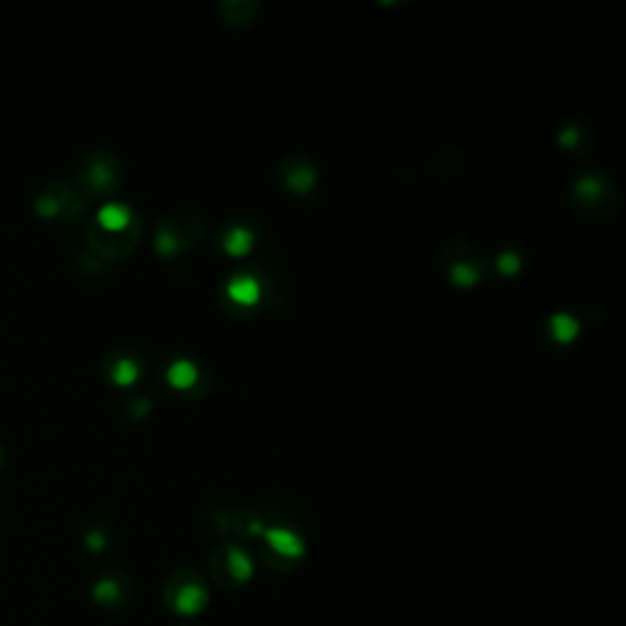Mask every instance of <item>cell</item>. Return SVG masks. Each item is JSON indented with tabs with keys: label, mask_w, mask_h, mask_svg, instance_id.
<instances>
[{
	"label": "cell",
	"mask_w": 626,
	"mask_h": 626,
	"mask_svg": "<svg viewBox=\"0 0 626 626\" xmlns=\"http://www.w3.org/2000/svg\"><path fill=\"white\" fill-rule=\"evenodd\" d=\"M73 184L89 201L115 196V191L123 184L121 159L109 150H91L81 157Z\"/></svg>",
	"instance_id": "cell-1"
},
{
	"label": "cell",
	"mask_w": 626,
	"mask_h": 626,
	"mask_svg": "<svg viewBox=\"0 0 626 626\" xmlns=\"http://www.w3.org/2000/svg\"><path fill=\"white\" fill-rule=\"evenodd\" d=\"M622 204L617 186L604 174H582L570 186V206L585 218H612Z\"/></svg>",
	"instance_id": "cell-2"
},
{
	"label": "cell",
	"mask_w": 626,
	"mask_h": 626,
	"mask_svg": "<svg viewBox=\"0 0 626 626\" xmlns=\"http://www.w3.org/2000/svg\"><path fill=\"white\" fill-rule=\"evenodd\" d=\"M89 206V198L81 194L79 186L67 179H49L32 196V208L45 220H77Z\"/></svg>",
	"instance_id": "cell-3"
},
{
	"label": "cell",
	"mask_w": 626,
	"mask_h": 626,
	"mask_svg": "<svg viewBox=\"0 0 626 626\" xmlns=\"http://www.w3.org/2000/svg\"><path fill=\"white\" fill-rule=\"evenodd\" d=\"M206 232V223L196 214L162 216L155 226V250L159 258H179V254L196 248Z\"/></svg>",
	"instance_id": "cell-4"
},
{
	"label": "cell",
	"mask_w": 626,
	"mask_h": 626,
	"mask_svg": "<svg viewBox=\"0 0 626 626\" xmlns=\"http://www.w3.org/2000/svg\"><path fill=\"white\" fill-rule=\"evenodd\" d=\"M140 232H143V223L140 218H133L127 226L123 228H103L99 223L91 220L87 228V250H91L95 258H101L105 264H113L127 258L140 242Z\"/></svg>",
	"instance_id": "cell-5"
},
{
	"label": "cell",
	"mask_w": 626,
	"mask_h": 626,
	"mask_svg": "<svg viewBox=\"0 0 626 626\" xmlns=\"http://www.w3.org/2000/svg\"><path fill=\"white\" fill-rule=\"evenodd\" d=\"M143 373H145V360L137 353H130V350H115V353L105 355L101 363L103 379L111 382V385L118 389L133 387L135 382L143 377Z\"/></svg>",
	"instance_id": "cell-6"
},
{
	"label": "cell",
	"mask_w": 626,
	"mask_h": 626,
	"mask_svg": "<svg viewBox=\"0 0 626 626\" xmlns=\"http://www.w3.org/2000/svg\"><path fill=\"white\" fill-rule=\"evenodd\" d=\"M277 174H280V182L284 184V189H289L292 194H299V196L311 194V189L318 182V169L311 159H306V157L284 159L277 169Z\"/></svg>",
	"instance_id": "cell-7"
},
{
	"label": "cell",
	"mask_w": 626,
	"mask_h": 626,
	"mask_svg": "<svg viewBox=\"0 0 626 626\" xmlns=\"http://www.w3.org/2000/svg\"><path fill=\"white\" fill-rule=\"evenodd\" d=\"M448 277L455 286H475L482 277V270L470 252H451Z\"/></svg>",
	"instance_id": "cell-8"
},
{
	"label": "cell",
	"mask_w": 626,
	"mask_h": 626,
	"mask_svg": "<svg viewBox=\"0 0 626 626\" xmlns=\"http://www.w3.org/2000/svg\"><path fill=\"white\" fill-rule=\"evenodd\" d=\"M226 296L228 299L236 301L238 306H252V304H258L262 299V284L258 277H252V274L248 272H240L238 277H232L230 284H228V289H226Z\"/></svg>",
	"instance_id": "cell-9"
},
{
	"label": "cell",
	"mask_w": 626,
	"mask_h": 626,
	"mask_svg": "<svg viewBox=\"0 0 626 626\" xmlns=\"http://www.w3.org/2000/svg\"><path fill=\"white\" fill-rule=\"evenodd\" d=\"M220 18L223 23L232 30L248 27L254 15H258V3H248V0H236V3H220Z\"/></svg>",
	"instance_id": "cell-10"
},
{
	"label": "cell",
	"mask_w": 626,
	"mask_h": 626,
	"mask_svg": "<svg viewBox=\"0 0 626 626\" xmlns=\"http://www.w3.org/2000/svg\"><path fill=\"white\" fill-rule=\"evenodd\" d=\"M150 411H152V397L145 395V391H130V395H125L118 405V413L125 421H140Z\"/></svg>",
	"instance_id": "cell-11"
},
{
	"label": "cell",
	"mask_w": 626,
	"mask_h": 626,
	"mask_svg": "<svg viewBox=\"0 0 626 626\" xmlns=\"http://www.w3.org/2000/svg\"><path fill=\"white\" fill-rule=\"evenodd\" d=\"M252 246H254V236L248 228L230 226L226 232H223V250L230 254H248Z\"/></svg>",
	"instance_id": "cell-12"
},
{
	"label": "cell",
	"mask_w": 626,
	"mask_h": 626,
	"mask_svg": "<svg viewBox=\"0 0 626 626\" xmlns=\"http://www.w3.org/2000/svg\"><path fill=\"white\" fill-rule=\"evenodd\" d=\"M169 382H172L174 389H194L198 382V369L189 360H177V363L169 367Z\"/></svg>",
	"instance_id": "cell-13"
},
{
	"label": "cell",
	"mask_w": 626,
	"mask_h": 626,
	"mask_svg": "<svg viewBox=\"0 0 626 626\" xmlns=\"http://www.w3.org/2000/svg\"><path fill=\"white\" fill-rule=\"evenodd\" d=\"M550 331H554V335L558 338V341L568 343L578 333V321L572 316H568V314H558V316L550 318Z\"/></svg>",
	"instance_id": "cell-14"
},
{
	"label": "cell",
	"mask_w": 626,
	"mask_h": 626,
	"mask_svg": "<svg viewBox=\"0 0 626 626\" xmlns=\"http://www.w3.org/2000/svg\"><path fill=\"white\" fill-rule=\"evenodd\" d=\"M582 137H585V135H582V130H580L578 125H568L566 130L560 133V145H564L566 150H576L580 143H585V140H582Z\"/></svg>",
	"instance_id": "cell-15"
},
{
	"label": "cell",
	"mask_w": 626,
	"mask_h": 626,
	"mask_svg": "<svg viewBox=\"0 0 626 626\" xmlns=\"http://www.w3.org/2000/svg\"><path fill=\"white\" fill-rule=\"evenodd\" d=\"M497 270H500L502 274H514L519 270V258L514 252L500 254V260H497Z\"/></svg>",
	"instance_id": "cell-16"
},
{
	"label": "cell",
	"mask_w": 626,
	"mask_h": 626,
	"mask_svg": "<svg viewBox=\"0 0 626 626\" xmlns=\"http://www.w3.org/2000/svg\"><path fill=\"white\" fill-rule=\"evenodd\" d=\"M3 465H5V453H3V445H0V470H3Z\"/></svg>",
	"instance_id": "cell-17"
}]
</instances>
